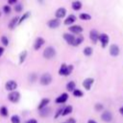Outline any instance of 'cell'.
<instances>
[{
  "label": "cell",
  "instance_id": "24",
  "mask_svg": "<svg viewBox=\"0 0 123 123\" xmlns=\"http://www.w3.org/2000/svg\"><path fill=\"white\" fill-rule=\"evenodd\" d=\"M0 115H2L3 117H7L9 115V111H8V108L6 106L0 107Z\"/></svg>",
  "mask_w": 123,
  "mask_h": 123
},
{
  "label": "cell",
  "instance_id": "35",
  "mask_svg": "<svg viewBox=\"0 0 123 123\" xmlns=\"http://www.w3.org/2000/svg\"><path fill=\"white\" fill-rule=\"evenodd\" d=\"M23 10V7L21 4H15V7H14V11L16 12H20L21 11Z\"/></svg>",
  "mask_w": 123,
  "mask_h": 123
},
{
  "label": "cell",
  "instance_id": "25",
  "mask_svg": "<svg viewBox=\"0 0 123 123\" xmlns=\"http://www.w3.org/2000/svg\"><path fill=\"white\" fill-rule=\"evenodd\" d=\"M83 41H84V37H83V36H79V37H75V39H74L72 45H73V46H78V45H80Z\"/></svg>",
  "mask_w": 123,
  "mask_h": 123
},
{
  "label": "cell",
  "instance_id": "19",
  "mask_svg": "<svg viewBox=\"0 0 123 123\" xmlns=\"http://www.w3.org/2000/svg\"><path fill=\"white\" fill-rule=\"evenodd\" d=\"M38 113H39V115L41 117H47L51 113V109L49 107H46V108H44L42 110H39L38 111Z\"/></svg>",
  "mask_w": 123,
  "mask_h": 123
},
{
  "label": "cell",
  "instance_id": "32",
  "mask_svg": "<svg viewBox=\"0 0 123 123\" xmlns=\"http://www.w3.org/2000/svg\"><path fill=\"white\" fill-rule=\"evenodd\" d=\"M94 110L96 111H104V105L101 103H96L94 105Z\"/></svg>",
  "mask_w": 123,
  "mask_h": 123
},
{
  "label": "cell",
  "instance_id": "22",
  "mask_svg": "<svg viewBox=\"0 0 123 123\" xmlns=\"http://www.w3.org/2000/svg\"><path fill=\"white\" fill-rule=\"evenodd\" d=\"M66 89L69 92H73V90L76 89V83L74 81H69L66 84Z\"/></svg>",
  "mask_w": 123,
  "mask_h": 123
},
{
  "label": "cell",
  "instance_id": "7",
  "mask_svg": "<svg viewBox=\"0 0 123 123\" xmlns=\"http://www.w3.org/2000/svg\"><path fill=\"white\" fill-rule=\"evenodd\" d=\"M89 38L91 40L92 43H97V41L99 40V33L97 30L95 29H92L90 32H89Z\"/></svg>",
  "mask_w": 123,
  "mask_h": 123
},
{
  "label": "cell",
  "instance_id": "23",
  "mask_svg": "<svg viewBox=\"0 0 123 123\" xmlns=\"http://www.w3.org/2000/svg\"><path fill=\"white\" fill-rule=\"evenodd\" d=\"M71 7H72V9H73L74 11H79V10L82 9V3H81L80 1H78V0H76V1L72 2Z\"/></svg>",
  "mask_w": 123,
  "mask_h": 123
},
{
  "label": "cell",
  "instance_id": "30",
  "mask_svg": "<svg viewBox=\"0 0 123 123\" xmlns=\"http://www.w3.org/2000/svg\"><path fill=\"white\" fill-rule=\"evenodd\" d=\"M72 94H73V96H75L77 98H80V97H83L84 96V92L81 89H78V88L74 89L73 92H72Z\"/></svg>",
  "mask_w": 123,
  "mask_h": 123
},
{
  "label": "cell",
  "instance_id": "40",
  "mask_svg": "<svg viewBox=\"0 0 123 123\" xmlns=\"http://www.w3.org/2000/svg\"><path fill=\"white\" fill-rule=\"evenodd\" d=\"M16 2H17V0H8V3H9L10 5H13V4H16Z\"/></svg>",
  "mask_w": 123,
  "mask_h": 123
},
{
  "label": "cell",
  "instance_id": "36",
  "mask_svg": "<svg viewBox=\"0 0 123 123\" xmlns=\"http://www.w3.org/2000/svg\"><path fill=\"white\" fill-rule=\"evenodd\" d=\"M62 109H63V108H60V109H58V111H56V113H55V118H58L59 116H62Z\"/></svg>",
  "mask_w": 123,
  "mask_h": 123
},
{
  "label": "cell",
  "instance_id": "9",
  "mask_svg": "<svg viewBox=\"0 0 123 123\" xmlns=\"http://www.w3.org/2000/svg\"><path fill=\"white\" fill-rule=\"evenodd\" d=\"M109 40H110V38H109V36L107 34L103 33V34H100L99 35V41L101 42V45H102L103 48H105L108 45Z\"/></svg>",
  "mask_w": 123,
  "mask_h": 123
},
{
  "label": "cell",
  "instance_id": "27",
  "mask_svg": "<svg viewBox=\"0 0 123 123\" xmlns=\"http://www.w3.org/2000/svg\"><path fill=\"white\" fill-rule=\"evenodd\" d=\"M79 18L82 19V20H90L91 15L89 13H86V12H82V13L79 14Z\"/></svg>",
  "mask_w": 123,
  "mask_h": 123
},
{
  "label": "cell",
  "instance_id": "31",
  "mask_svg": "<svg viewBox=\"0 0 123 123\" xmlns=\"http://www.w3.org/2000/svg\"><path fill=\"white\" fill-rule=\"evenodd\" d=\"M84 55L85 56H86V57H89V56H91L92 55V53H93V50H92V48L91 47H89V46H87V47H86L85 49H84Z\"/></svg>",
  "mask_w": 123,
  "mask_h": 123
},
{
  "label": "cell",
  "instance_id": "18",
  "mask_svg": "<svg viewBox=\"0 0 123 123\" xmlns=\"http://www.w3.org/2000/svg\"><path fill=\"white\" fill-rule=\"evenodd\" d=\"M72 111H73V107L71 105H67V106L63 107L62 112V116H66V115L70 114Z\"/></svg>",
  "mask_w": 123,
  "mask_h": 123
},
{
  "label": "cell",
  "instance_id": "15",
  "mask_svg": "<svg viewBox=\"0 0 123 123\" xmlns=\"http://www.w3.org/2000/svg\"><path fill=\"white\" fill-rule=\"evenodd\" d=\"M110 54L112 57H117L119 55V47L116 44H111L110 46Z\"/></svg>",
  "mask_w": 123,
  "mask_h": 123
},
{
  "label": "cell",
  "instance_id": "16",
  "mask_svg": "<svg viewBox=\"0 0 123 123\" xmlns=\"http://www.w3.org/2000/svg\"><path fill=\"white\" fill-rule=\"evenodd\" d=\"M69 32H71L72 34H81L83 32V28L80 25H72L69 27Z\"/></svg>",
  "mask_w": 123,
  "mask_h": 123
},
{
  "label": "cell",
  "instance_id": "12",
  "mask_svg": "<svg viewBox=\"0 0 123 123\" xmlns=\"http://www.w3.org/2000/svg\"><path fill=\"white\" fill-rule=\"evenodd\" d=\"M44 43H45V40H44L43 37H37L36 40H35V42H34V49H35V50H38V49H40L41 46H42Z\"/></svg>",
  "mask_w": 123,
  "mask_h": 123
},
{
  "label": "cell",
  "instance_id": "3",
  "mask_svg": "<svg viewBox=\"0 0 123 123\" xmlns=\"http://www.w3.org/2000/svg\"><path fill=\"white\" fill-rule=\"evenodd\" d=\"M39 83L41 86H48L52 83V76L49 73H43L39 78Z\"/></svg>",
  "mask_w": 123,
  "mask_h": 123
},
{
  "label": "cell",
  "instance_id": "43",
  "mask_svg": "<svg viewBox=\"0 0 123 123\" xmlns=\"http://www.w3.org/2000/svg\"><path fill=\"white\" fill-rule=\"evenodd\" d=\"M119 112H120V113H121V114L123 115V106H122V107H121V108L119 109Z\"/></svg>",
  "mask_w": 123,
  "mask_h": 123
},
{
  "label": "cell",
  "instance_id": "29",
  "mask_svg": "<svg viewBox=\"0 0 123 123\" xmlns=\"http://www.w3.org/2000/svg\"><path fill=\"white\" fill-rule=\"evenodd\" d=\"M11 123H21V118L17 114H13L11 116Z\"/></svg>",
  "mask_w": 123,
  "mask_h": 123
},
{
  "label": "cell",
  "instance_id": "45",
  "mask_svg": "<svg viewBox=\"0 0 123 123\" xmlns=\"http://www.w3.org/2000/svg\"><path fill=\"white\" fill-rule=\"evenodd\" d=\"M63 123H66V122H63Z\"/></svg>",
  "mask_w": 123,
  "mask_h": 123
},
{
  "label": "cell",
  "instance_id": "17",
  "mask_svg": "<svg viewBox=\"0 0 123 123\" xmlns=\"http://www.w3.org/2000/svg\"><path fill=\"white\" fill-rule=\"evenodd\" d=\"M49 103H50V99H49V98H42V99L40 100L38 106H37V110L39 111V110H42V109L48 107V104H49Z\"/></svg>",
  "mask_w": 123,
  "mask_h": 123
},
{
  "label": "cell",
  "instance_id": "38",
  "mask_svg": "<svg viewBox=\"0 0 123 123\" xmlns=\"http://www.w3.org/2000/svg\"><path fill=\"white\" fill-rule=\"evenodd\" d=\"M32 77V79H30V82H32V83H34L36 80H37V75L36 74H31L30 75V78Z\"/></svg>",
  "mask_w": 123,
  "mask_h": 123
},
{
  "label": "cell",
  "instance_id": "26",
  "mask_svg": "<svg viewBox=\"0 0 123 123\" xmlns=\"http://www.w3.org/2000/svg\"><path fill=\"white\" fill-rule=\"evenodd\" d=\"M26 57H27V51L26 50H23L20 53V55H19V64H22L25 62Z\"/></svg>",
  "mask_w": 123,
  "mask_h": 123
},
{
  "label": "cell",
  "instance_id": "13",
  "mask_svg": "<svg viewBox=\"0 0 123 123\" xmlns=\"http://www.w3.org/2000/svg\"><path fill=\"white\" fill-rule=\"evenodd\" d=\"M66 15V10L64 9V8H59L57 11H56V12H55V16H56V18H58V19H61V18H63L64 16Z\"/></svg>",
  "mask_w": 123,
  "mask_h": 123
},
{
  "label": "cell",
  "instance_id": "41",
  "mask_svg": "<svg viewBox=\"0 0 123 123\" xmlns=\"http://www.w3.org/2000/svg\"><path fill=\"white\" fill-rule=\"evenodd\" d=\"M86 123H97V122H96V121H95L94 119H88Z\"/></svg>",
  "mask_w": 123,
  "mask_h": 123
},
{
  "label": "cell",
  "instance_id": "11",
  "mask_svg": "<svg viewBox=\"0 0 123 123\" xmlns=\"http://www.w3.org/2000/svg\"><path fill=\"white\" fill-rule=\"evenodd\" d=\"M67 100H68V93L63 92V93H62L61 95H59V96L55 99V102H56L57 104H64Z\"/></svg>",
  "mask_w": 123,
  "mask_h": 123
},
{
  "label": "cell",
  "instance_id": "14",
  "mask_svg": "<svg viewBox=\"0 0 123 123\" xmlns=\"http://www.w3.org/2000/svg\"><path fill=\"white\" fill-rule=\"evenodd\" d=\"M75 37H74L73 34H69V33L63 34V39L66 41V43H68V44H70V45L73 44V41H74Z\"/></svg>",
  "mask_w": 123,
  "mask_h": 123
},
{
  "label": "cell",
  "instance_id": "37",
  "mask_svg": "<svg viewBox=\"0 0 123 123\" xmlns=\"http://www.w3.org/2000/svg\"><path fill=\"white\" fill-rule=\"evenodd\" d=\"M25 123H38V122H37V120L36 118H30V119H28Z\"/></svg>",
  "mask_w": 123,
  "mask_h": 123
},
{
  "label": "cell",
  "instance_id": "4",
  "mask_svg": "<svg viewBox=\"0 0 123 123\" xmlns=\"http://www.w3.org/2000/svg\"><path fill=\"white\" fill-rule=\"evenodd\" d=\"M8 99H9L10 102L15 104V103H17V102L20 100V93H19L17 90L11 91V92L8 94Z\"/></svg>",
  "mask_w": 123,
  "mask_h": 123
},
{
  "label": "cell",
  "instance_id": "10",
  "mask_svg": "<svg viewBox=\"0 0 123 123\" xmlns=\"http://www.w3.org/2000/svg\"><path fill=\"white\" fill-rule=\"evenodd\" d=\"M60 25H61V21H60V19H58V18L50 19V20L47 22V26H48L50 29H57Z\"/></svg>",
  "mask_w": 123,
  "mask_h": 123
},
{
  "label": "cell",
  "instance_id": "2",
  "mask_svg": "<svg viewBox=\"0 0 123 123\" xmlns=\"http://www.w3.org/2000/svg\"><path fill=\"white\" fill-rule=\"evenodd\" d=\"M56 56V50L52 46H47L43 51V57L46 60H50Z\"/></svg>",
  "mask_w": 123,
  "mask_h": 123
},
{
  "label": "cell",
  "instance_id": "42",
  "mask_svg": "<svg viewBox=\"0 0 123 123\" xmlns=\"http://www.w3.org/2000/svg\"><path fill=\"white\" fill-rule=\"evenodd\" d=\"M3 53H4V48L3 47H0V57L3 55Z\"/></svg>",
  "mask_w": 123,
  "mask_h": 123
},
{
  "label": "cell",
  "instance_id": "21",
  "mask_svg": "<svg viewBox=\"0 0 123 123\" xmlns=\"http://www.w3.org/2000/svg\"><path fill=\"white\" fill-rule=\"evenodd\" d=\"M18 17H12V20L10 21V23H9V25H8V27H9V29H11V30H12V29H14L15 28V26L16 25H18Z\"/></svg>",
  "mask_w": 123,
  "mask_h": 123
},
{
  "label": "cell",
  "instance_id": "33",
  "mask_svg": "<svg viewBox=\"0 0 123 123\" xmlns=\"http://www.w3.org/2000/svg\"><path fill=\"white\" fill-rule=\"evenodd\" d=\"M3 12H4L5 14H10L11 12H12L11 6H10V5H5V6L3 7Z\"/></svg>",
  "mask_w": 123,
  "mask_h": 123
},
{
  "label": "cell",
  "instance_id": "8",
  "mask_svg": "<svg viewBox=\"0 0 123 123\" xmlns=\"http://www.w3.org/2000/svg\"><path fill=\"white\" fill-rule=\"evenodd\" d=\"M93 84H94V79L93 78H86V79H85L83 81L82 85H83V86H84V88L86 90H90V88H91Z\"/></svg>",
  "mask_w": 123,
  "mask_h": 123
},
{
  "label": "cell",
  "instance_id": "28",
  "mask_svg": "<svg viewBox=\"0 0 123 123\" xmlns=\"http://www.w3.org/2000/svg\"><path fill=\"white\" fill-rule=\"evenodd\" d=\"M30 15H31V12H26L21 17H19V19H18V25L21 24V23H23V21H25Z\"/></svg>",
  "mask_w": 123,
  "mask_h": 123
},
{
  "label": "cell",
  "instance_id": "20",
  "mask_svg": "<svg viewBox=\"0 0 123 123\" xmlns=\"http://www.w3.org/2000/svg\"><path fill=\"white\" fill-rule=\"evenodd\" d=\"M76 21V16L74 15V14H69L66 18H65V20H64V25H71L72 23H74Z\"/></svg>",
  "mask_w": 123,
  "mask_h": 123
},
{
  "label": "cell",
  "instance_id": "34",
  "mask_svg": "<svg viewBox=\"0 0 123 123\" xmlns=\"http://www.w3.org/2000/svg\"><path fill=\"white\" fill-rule=\"evenodd\" d=\"M1 42L4 46H8L9 45V38L6 36H2L1 37Z\"/></svg>",
  "mask_w": 123,
  "mask_h": 123
},
{
  "label": "cell",
  "instance_id": "44",
  "mask_svg": "<svg viewBox=\"0 0 123 123\" xmlns=\"http://www.w3.org/2000/svg\"><path fill=\"white\" fill-rule=\"evenodd\" d=\"M1 14H2V13H1V11H0V16H1Z\"/></svg>",
  "mask_w": 123,
  "mask_h": 123
},
{
  "label": "cell",
  "instance_id": "39",
  "mask_svg": "<svg viewBox=\"0 0 123 123\" xmlns=\"http://www.w3.org/2000/svg\"><path fill=\"white\" fill-rule=\"evenodd\" d=\"M65 122H66V123H76V119L73 118V117H70V118H68Z\"/></svg>",
  "mask_w": 123,
  "mask_h": 123
},
{
  "label": "cell",
  "instance_id": "5",
  "mask_svg": "<svg viewBox=\"0 0 123 123\" xmlns=\"http://www.w3.org/2000/svg\"><path fill=\"white\" fill-rule=\"evenodd\" d=\"M101 120L106 122V123H110L112 120V113L110 111H104L101 113Z\"/></svg>",
  "mask_w": 123,
  "mask_h": 123
},
{
  "label": "cell",
  "instance_id": "1",
  "mask_svg": "<svg viewBox=\"0 0 123 123\" xmlns=\"http://www.w3.org/2000/svg\"><path fill=\"white\" fill-rule=\"evenodd\" d=\"M74 69V66L72 64H65V63H62L61 66H60V69H59V75L61 76H69L72 71Z\"/></svg>",
  "mask_w": 123,
  "mask_h": 123
},
{
  "label": "cell",
  "instance_id": "6",
  "mask_svg": "<svg viewBox=\"0 0 123 123\" xmlns=\"http://www.w3.org/2000/svg\"><path fill=\"white\" fill-rule=\"evenodd\" d=\"M5 88H6V90H8L10 92L11 91H14L17 88V83L15 81H13V80H10L5 84Z\"/></svg>",
  "mask_w": 123,
  "mask_h": 123
}]
</instances>
